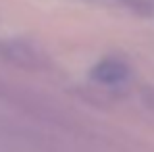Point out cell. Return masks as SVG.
<instances>
[{"label":"cell","instance_id":"6da1fadb","mask_svg":"<svg viewBox=\"0 0 154 152\" xmlns=\"http://www.w3.org/2000/svg\"><path fill=\"white\" fill-rule=\"evenodd\" d=\"M127 75H129L127 65L123 60H117V58H106L92 69V77L100 83H106V85L121 83V81H125Z\"/></svg>","mask_w":154,"mask_h":152}]
</instances>
